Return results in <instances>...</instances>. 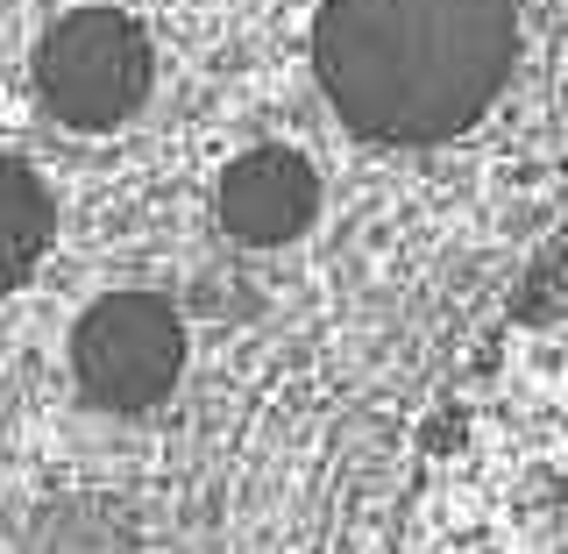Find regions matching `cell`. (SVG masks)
<instances>
[{
	"mask_svg": "<svg viewBox=\"0 0 568 554\" xmlns=\"http://www.w3.org/2000/svg\"><path fill=\"white\" fill-rule=\"evenodd\" d=\"M398 554H568V235L455 377Z\"/></svg>",
	"mask_w": 568,
	"mask_h": 554,
	"instance_id": "obj_1",
	"label": "cell"
},
{
	"mask_svg": "<svg viewBox=\"0 0 568 554\" xmlns=\"http://www.w3.org/2000/svg\"><path fill=\"white\" fill-rule=\"evenodd\" d=\"M519 58V0H320L313 71L342 121L390 150L469 135Z\"/></svg>",
	"mask_w": 568,
	"mask_h": 554,
	"instance_id": "obj_2",
	"label": "cell"
},
{
	"mask_svg": "<svg viewBox=\"0 0 568 554\" xmlns=\"http://www.w3.org/2000/svg\"><path fill=\"white\" fill-rule=\"evenodd\" d=\"M156 85V43L121 8H71L36 43V93L64 129L106 135L150 100Z\"/></svg>",
	"mask_w": 568,
	"mask_h": 554,
	"instance_id": "obj_3",
	"label": "cell"
},
{
	"mask_svg": "<svg viewBox=\"0 0 568 554\" xmlns=\"http://www.w3.org/2000/svg\"><path fill=\"white\" fill-rule=\"evenodd\" d=\"M185 370V320L164 292H106L71 328V377L106 413H150Z\"/></svg>",
	"mask_w": 568,
	"mask_h": 554,
	"instance_id": "obj_4",
	"label": "cell"
},
{
	"mask_svg": "<svg viewBox=\"0 0 568 554\" xmlns=\"http://www.w3.org/2000/svg\"><path fill=\"white\" fill-rule=\"evenodd\" d=\"M213 213L221 228L248 249H284L313 228L320 213V171L284 142H256L235 164L221 171V192H213Z\"/></svg>",
	"mask_w": 568,
	"mask_h": 554,
	"instance_id": "obj_5",
	"label": "cell"
},
{
	"mask_svg": "<svg viewBox=\"0 0 568 554\" xmlns=\"http://www.w3.org/2000/svg\"><path fill=\"white\" fill-rule=\"evenodd\" d=\"M50 235H58L50 185L22 164V157H0V292H14V284L43 263Z\"/></svg>",
	"mask_w": 568,
	"mask_h": 554,
	"instance_id": "obj_6",
	"label": "cell"
}]
</instances>
